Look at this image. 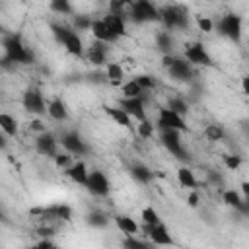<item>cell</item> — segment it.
Masks as SVG:
<instances>
[{"mask_svg":"<svg viewBox=\"0 0 249 249\" xmlns=\"http://www.w3.org/2000/svg\"><path fill=\"white\" fill-rule=\"evenodd\" d=\"M4 47V62L12 64H31L33 62V53L25 47V43L18 35H8L2 43Z\"/></svg>","mask_w":249,"mask_h":249,"instance_id":"1","label":"cell"},{"mask_svg":"<svg viewBox=\"0 0 249 249\" xmlns=\"http://www.w3.org/2000/svg\"><path fill=\"white\" fill-rule=\"evenodd\" d=\"M51 29H53V35L56 37V41L62 43L66 53H70L74 56L84 54V43H82V37L78 35V31H74L66 25H60V23H51Z\"/></svg>","mask_w":249,"mask_h":249,"instance_id":"2","label":"cell"},{"mask_svg":"<svg viewBox=\"0 0 249 249\" xmlns=\"http://www.w3.org/2000/svg\"><path fill=\"white\" fill-rule=\"evenodd\" d=\"M160 21L167 31L189 27V14L181 6H163L160 8Z\"/></svg>","mask_w":249,"mask_h":249,"instance_id":"3","label":"cell"},{"mask_svg":"<svg viewBox=\"0 0 249 249\" xmlns=\"http://www.w3.org/2000/svg\"><path fill=\"white\" fill-rule=\"evenodd\" d=\"M126 10H128V18L136 23L160 21V8H156L152 0H132Z\"/></svg>","mask_w":249,"mask_h":249,"instance_id":"4","label":"cell"},{"mask_svg":"<svg viewBox=\"0 0 249 249\" xmlns=\"http://www.w3.org/2000/svg\"><path fill=\"white\" fill-rule=\"evenodd\" d=\"M163 66L167 70V74L177 80V82H187L193 78L195 70H193V64L187 60V58H181V56H173V54H163Z\"/></svg>","mask_w":249,"mask_h":249,"instance_id":"5","label":"cell"},{"mask_svg":"<svg viewBox=\"0 0 249 249\" xmlns=\"http://www.w3.org/2000/svg\"><path fill=\"white\" fill-rule=\"evenodd\" d=\"M154 128H158V130H167V128H171V130L183 132V130H187V123H185L183 115L171 111L169 107H160V109H158V119H156Z\"/></svg>","mask_w":249,"mask_h":249,"instance_id":"6","label":"cell"},{"mask_svg":"<svg viewBox=\"0 0 249 249\" xmlns=\"http://www.w3.org/2000/svg\"><path fill=\"white\" fill-rule=\"evenodd\" d=\"M241 18L237 16V14H226V16H222L220 19H218V23H216V27H218V33L220 35H224V37H228L230 41H239L241 39Z\"/></svg>","mask_w":249,"mask_h":249,"instance_id":"7","label":"cell"},{"mask_svg":"<svg viewBox=\"0 0 249 249\" xmlns=\"http://www.w3.org/2000/svg\"><path fill=\"white\" fill-rule=\"evenodd\" d=\"M160 140L161 144L167 148V152L171 156H175L177 160H189V154L185 152L183 148V142H181V136H179V130H160Z\"/></svg>","mask_w":249,"mask_h":249,"instance_id":"8","label":"cell"},{"mask_svg":"<svg viewBox=\"0 0 249 249\" xmlns=\"http://www.w3.org/2000/svg\"><path fill=\"white\" fill-rule=\"evenodd\" d=\"M84 187H86L88 193H91L93 196H107V195H109V189H111L109 179H107V175H105L101 169L89 171Z\"/></svg>","mask_w":249,"mask_h":249,"instance_id":"9","label":"cell"},{"mask_svg":"<svg viewBox=\"0 0 249 249\" xmlns=\"http://www.w3.org/2000/svg\"><path fill=\"white\" fill-rule=\"evenodd\" d=\"M185 58L193 64V66H212V56L208 54V51L204 49L202 43H189L185 47Z\"/></svg>","mask_w":249,"mask_h":249,"instance_id":"10","label":"cell"},{"mask_svg":"<svg viewBox=\"0 0 249 249\" xmlns=\"http://www.w3.org/2000/svg\"><path fill=\"white\" fill-rule=\"evenodd\" d=\"M21 105L31 115H43V113H47V101H45V95L39 89H27L23 93V97H21Z\"/></svg>","mask_w":249,"mask_h":249,"instance_id":"11","label":"cell"},{"mask_svg":"<svg viewBox=\"0 0 249 249\" xmlns=\"http://www.w3.org/2000/svg\"><path fill=\"white\" fill-rule=\"evenodd\" d=\"M119 105L130 115V119H136L138 123L148 119L146 117V95H140V97H123Z\"/></svg>","mask_w":249,"mask_h":249,"instance_id":"12","label":"cell"},{"mask_svg":"<svg viewBox=\"0 0 249 249\" xmlns=\"http://www.w3.org/2000/svg\"><path fill=\"white\" fill-rule=\"evenodd\" d=\"M60 144H62V148H64L70 156H86V154H88V144H86V140H84L78 132H74V130L64 132L62 138H60Z\"/></svg>","mask_w":249,"mask_h":249,"instance_id":"13","label":"cell"},{"mask_svg":"<svg viewBox=\"0 0 249 249\" xmlns=\"http://www.w3.org/2000/svg\"><path fill=\"white\" fill-rule=\"evenodd\" d=\"M107 27L111 29V33L119 39V37H124L126 35V14L124 12H107L103 18H101Z\"/></svg>","mask_w":249,"mask_h":249,"instance_id":"14","label":"cell"},{"mask_svg":"<svg viewBox=\"0 0 249 249\" xmlns=\"http://www.w3.org/2000/svg\"><path fill=\"white\" fill-rule=\"evenodd\" d=\"M35 148L41 156H47V158H54L58 154V140L51 134V132H41L37 138H35Z\"/></svg>","mask_w":249,"mask_h":249,"instance_id":"15","label":"cell"},{"mask_svg":"<svg viewBox=\"0 0 249 249\" xmlns=\"http://www.w3.org/2000/svg\"><path fill=\"white\" fill-rule=\"evenodd\" d=\"M144 230H146V235L150 237V241L154 245H173V237L167 231L165 224L158 222L154 226H144Z\"/></svg>","mask_w":249,"mask_h":249,"instance_id":"16","label":"cell"},{"mask_svg":"<svg viewBox=\"0 0 249 249\" xmlns=\"http://www.w3.org/2000/svg\"><path fill=\"white\" fill-rule=\"evenodd\" d=\"M89 31L93 33V39L95 41H101V43H115L117 41V37L111 33V29L107 27V23L101 18L99 19H91Z\"/></svg>","mask_w":249,"mask_h":249,"instance_id":"17","label":"cell"},{"mask_svg":"<svg viewBox=\"0 0 249 249\" xmlns=\"http://www.w3.org/2000/svg\"><path fill=\"white\" fill-rule=\"evenodd\" d=\"M47 113L53 121H68V109H66V103L60 99V97H53L47 101Z\"/></svg>","mask_w":249,"mask_h":249,"instance_id":"18","label":"cell"},{"mask_svg":"<svg viewBox=\"0 0 249 249\" xmlns=\"http://www.w3.org/2000/svg\"><path fill=\"white\" fill-rule=\"evenodd\" d=\"M103 111H105V115H107L109 119L115 121V124L124 126V128H130V126H132V119H130V115H128L121 105H117V107H109V105H105Z\"/></svg>","mask_w":249,"mask_h":249,"instance_id":"19","label":"cell"},{"mask_svg":"<svg viewBox=\"0 0 249 249\" xmlns=\"http://www.w3.org/2000/svg\"><path fill=\"white\" fill-rule=\"evenodd\" d=\"M88 60L95 66H101V64H107V43H101V41H95L89 49H88Z\"/></svg>","mask_w":249,"mask_h":249,"instance_id":"20","label":"cell"},{"mask_svg":"<svg viewBox=\"0 0 249 249\" xmlns=\"http://www.w3.org/2000/svg\"><path fill=\"white\" fill-rule=\"evenodd\" d=\"M66 173H68V177L74 181V183H78V185H86V179H88V165L84 163V161H74V163H70L68 167H66Z\"/></svg>","mask_w":249,"mask_h":249,"instance_id":"21","label":"cell"},{"mask_svg":"<svg viewBox=\"0 0 249 249\" xmlns=\"http://www.w3.org/2000/svg\"><path fill=\"white\" fill-rule=\"evenodd\" d=\"M115 220V226H117V230L121 231V233H126V235H136L138 233V230H140V226L136 224V220L134 218H130V216H115L113 218Z\"/></svg>","mask_w":249,"mask_h":249,"instance_id":"22","label":"cell"},{"mask_svg":"<svg viewBox=\"0 0 249 249\" xmlns=\"http://www.w3.org/2000/svg\"><path fill=\"white\" fill-rule=\"evenodd\" d=\"M130 175H132L138 183H142V185H148V183L154 179V171H152L150 167L142 165V163H134V165L130 167Z\"/></svg>","mask_w":249,"mask_h":249,"instance_id":"23","label":"cell"},{"mask_svg":"<svg viewBox=\"0 0 249 249\" xmlns=\"http://www.w3.org/2000/svg\"><path fill=\"white\" fill-rule=\"evenodd\" d=\"M222 198H224V202H226L228 206H233V208H239V210L247 212V204H245V200L241 198V195H239L235 189L224 191V193H222Z\"/></svg>","mask_w":249,"mask_h":249,"instance_id":"24","label":"cell"},{"mask_svg":"<svg viewBox=\"0 0 249 249\" xmlns=\"http://www.w3.org/2000/svg\"><path fill=\"white\" fill-rule=\"evenodd\" d=\"M156 47L163 54H171V51H173V37H171V33L167 29L156 33Z\"/></svg>","mask_w":249,"mask_h":249,"instance_id":"25","label":"cell"},{"mask_svg":"<svg viewBox=\"0 0 249 249\" xmlns=\"http://www.w3.org/2000/svg\"><path fill=\"white\" fill-rule=\"evenodd\" d=\"M177 181L185 189H191V191L196 189V177H195L193 169H189V167H179L177 169Z\"/></svg>","mask_w":249,"mask_h":249,"instance_id":"26","label":"cell"},{"mask_svg":"<svg viewBox=\"0 0 249 249\" xmlns=\"http://www.w3.org/2000/svg\"><path fill=\"white\" fill-rule=\"evenodd\" d=\"M0 130L6 136H16L18 134V121L10 113H0Z\"/></svg>","mask_w":249,"mask_h":249,"instance_id":"27","label":"cell"},{"mask_svg":"<svg viewBox=\"0 0 249 249\" xmlns=\"http://www.w3.org/2000/svg\"><path fill=\"white\" fill-rule=\"evenodd\" d=\"M121 91H123V97H140V95H146V91L138 86V82L132 78L128 82H123L121 84Z\"/></svg>","mask_w":249,"mask_h":249,"instance_id":"28","label":"cell"},{"mask_svg":"<svg viewBox=\"0 0 249 249\" xmlns=\"http://www.w3.org/2000/svg\"><path fill=\"white\" fill-rule=\"evenodd\" d=\"M107 78L111 84H123L124 82V70L119 62H107Z\"/></svg>","mask_w":249,"mask_h":249,"instance_id":"29","label":"cell"},{"mask_svg":"<svg viewBox=\"0 0 249 249\" xmlns=\"http://www.w3.org/2000/svg\"><path fill=\"white\" fill-rule=\"evenodd\" d=\"M49 8H51V12L60 14V16L72 14V2L70 0H51L49 2Z\"/></svg>","mask_w":249,"mask_h":249,"instance_id":"30","label":"cell"},{"mask_svg":"<svg viewBox=\"0 0 249 249\" xmlns=\"http://www.w3.org/2000/svg\"><path fill=\"white\" fill-rule=\"evenodd\" d=\"M204 136L210 140V142H218V140H224L226 136V130L222 124H208L204 128Z\"/></svg>","mask_w":249,"mask_h":249,"instance_id":"31","label":"cell"},{"mask_svg":"<svg viewBox=\"0 0 249 249\" xmlns=\"http://www.w3.org/2000/svg\"><path fill=\"white\" fill-rule=\"evenodd\" d=\"M140 218H142L144 226H154V224L161 222V220H160V214H158V210H156L154 206H144L142 212H140Z\"/></svg>","mask_w":249,"mask_h":249,"instance_id":"32","label":"cell"},{"mask_svg":"<svg viewBox=\"0 0 249 249\" xmlns=\"http://www.w3.org/2000/svg\"><path fill=\"white\" fill-rule=\"evenodd\" d=\"M165 107H169L171 111H175V113H179V115H185V113L189 111L187 101H185V99H181V97H169V101H167V105H165Z\"/></svg>","mask_w":249,"mask_h":249,"instance_id":"33","label":"cell"},{"mask_svg":"<svg viewBox=\"0 0 249 249\" xmlns=\"http://www.w3.org/2000/svg\"><path fill=\"white\" fill-rule=\"evenodd\" d=\"M88 224L93 226V228H105L109 224V218L103 214V212H91L88 216Z\"/></svg>","mask_w":249,"mask_h":249,"instance_id":"34","label":"cell"},{"mask_svg":"<svg viewBox=\"0 0 249 249\" xmlns=\"http://www.w3.org/2000/svg\"><path fill=\"white\" fill-rule=\"evenodd\" d=\"M123 245L124 247H134V249H146V247H150L148 241H142L136 235H126V239L123 241Z\"/></svg>","mask_w":249,"mask_h":249,"instance_id":"35","label":"cell"},{"mask_svg":"<svg viewBox=\"0 0 249 249\" xmlns=\"http://www.w3.org/2000/svg\"><path fill=\"white\" fill-rule=\"evenodd\" d=\"M134 80L138 82V86H140L144 91H150V89H154V86H156L154 78H152V76H148V74H140V76H136Z\"/></svg>","mask_w":249,"mask_h":249,"instance_id":"36","label":"cell"},{"mask_svg":"<svg viewBox=\"0 0 249 249\" xmlns=\"http://www.w3.org/2000/svg\"><path fill=\"white\" fill-rule=\"evenodd\" d=\"M196 25H198V29L204 31V33H210V31L214 29V21H212L210 18H206V16H196Z\"/></svg>","mask_w":249,"mask_h":249,"instance_id":"37","label":"cell"},{"mask_svg":"<svg viewBox=\"0 0 249 249\" xmlns=\"http://www.w3.org/2000/svg\"><path fill=\"white\" fill-rule=\"evenodd\" d=\"M138 134L142 136V138H150L152 134H154V124L146 119V121H140V124H138Z\"/></svg>","mask_w":249,"mask_h":249,"instance_id":"38","label":"cell"},{"mask_svg":"<svg viewBox=\"0 0 249 249\" xmlns=\"http://www.w3.org/2000/svg\"><path fill=\"white\" fill-rule=\"evenodd\" d=\"M132 0H109V10L111 12H124L126 14V8L130 6Z\"/></svg>","mask_w":249,"mask_h":249,"instance_id":"39","label":"cell"},{"mask_svg":"<svg viewBox=\"0 0 249 249\" xmlns=\"http://www.w3.org/2000/svg\"><path fill=\"white\" fill-rule=\"evenodd\" d=\"M54 163H56V167H62V169H66L70 163H72V156L66 152V154H56L54 156Z\"/></svg>","mask_w":249,"mask_h":249,"instance_id":"40","label":"cell"},{"mask_svg":"<svg viewBox=\"0 0 249 249\" xmlns=\"http://www.w3.org/2000/svg\"><path fill=\"white\" fill-rule=\"evenodd\" d=\"M224 163H226L228 169L235 171V169L241 165V158H239V156H224Z\"/></svg>","mask_w":249,"mask_h":249,"instance_id":"41","label":"cell"},{"mask_svg":"<svg viewBox=\"0 0 249 249\" xmlns=\"http://www.w3.org/2000/svg\"><path fill=\"white\" fill-rule=\"evenodd\" d=\"M74 23H76V27H78V29H89L91 19H88V18H84V16H78V18L74 19Z\"/></svg>","mask_w":249,"mask_h":249,"instance_id":"42","label":"cell"},{"mask_svg":"<svg viewBox=\"0 0 249 249\" xmlns=\"http://www.w3.org/2000/svg\"><path fill=\"white\" fill-rule=\"evenodd\" d=\"M187 202H189V206H193V208H195V206L198 204V193H196L195 189H193V193L189 195V198H187Z\"/></svg>","mask_w":249,"mask_h":249,"instance_id":"43","label":"cell"},{"mask_svg":"<svg viewBox=\"0 0 249 249\" xmlns=\"http://www.w3.org/2000/svg\"><path fill=\"white\" fill-rule=\"evenodd\" d=\"M6 138H8V136L0 130V150H4V148H6V144H8V140H6Z\"/></svg>","mask_w":249,"mask_h":249,"instance_id":"44","label":"cell"},{"mask_svg":"<svg viewBox=\"0 0 249 249\" xmlns=\"http://www.w3.org/2000/svg\"><path fill=\"white\" fill-rule=\"evenodd\" d=\"M39 247H53V243H51V241H41Z\"/></svg>","mask_w":249,"mask_h":249,"instance_id":"45","label":"cell"},{"mask_svg":"<svg viewBox=\"0 0 249 249\" xmlns=\"http://www.w3.org/2000/svg\"><path fill=\"white\" fill-rule=\"evenodd\" d=\"M31 124H33V128H39V130H41V128H43V126H41V123H39V121H33V123H31Z\"/></svg>","mask_w":249,"mask_h":249,"instance_id":"46","label":"cell"},{"mask_svg":"<svg viewBox=\"0 0 249 249\" xmlns=\"http://www.w3.org/2000/svg\"><path fill=\"white\" fill-rule=\"evenodd\" d=\"M0 31H4V25H2V21H0Z\"/></svg>","mask_w":249,"mask_h":249,"instance_id":"47","label":"cell"},{"mask_svg":"<svg viewBox=\"0 0 249 249\" xmlns=\"http://www.w3.org/2000/svg\"><path fill=\"white\" fill-rule=\"evenodd\" d=\"M2 218H4V214H2V210H0V220H2Z\"/></svg>","mask_w":249,"mask_h":249,"instance_id":"48","label":"cell"}]
</instances>
